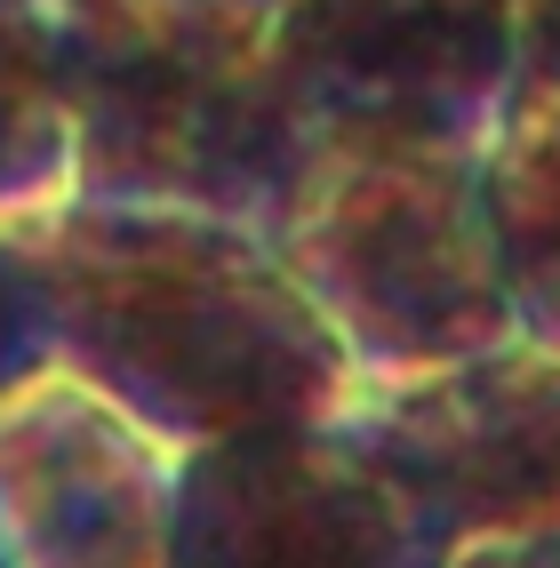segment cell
<instances>
[{
    "instance_id": "4fadbf2b",
    "label": "cell",
    "mask_w": 560,
    "mask_h": 568,
    "mask_svg": "<svg viewBox=\"0 0 560 568\" xmlns=\"http://www.w3.org/2000/svg\"><path fill=\"white\" fill-rule=\"evenodd\" d=\"M176 9H216V17H248V24H273L288 0H176Z\"/></svg>"
},
{
    "instance_id": "8fae6325",
    "label": "cell",
    "mask_w": 560,
    "mask_h": 568,
    "mask_svg": "<svg viewBox=\"0 0 560 568\" xmlns=\"http://www.w3.org/2000/svg\"><path fill=\"white\" fill-rule=\"evenodd\" d=\"M512 97L560 104V0H520V81Z\"/></svg>"
},
{
    "instance_id": "6da1fadb",
    "label": "cell",
    "mask_w": 560,
    "mask_h": 568,
    "mask_svg": "<svg viewBox=\"0 0 560 568\" xmlns=\"http://www.w3.org/2000/svg\"><path fill=\"white\" fill-rule=\"evenodd\" d=\"M49 368L96 385L169 448L353 408V361L281 248L193 209L57 201L17 224Z\"/></svg>"
},
{
    "instance_id": "3957f363",
    "label": "cell",
    "mask_w": 560,
    "mask_h": 568,
    "mask_svg": "<svg viewBox=\"0 0 560 568\" xmlns=\"http://www.w3.org/2000/svg\"><path fill=\"white\" fill-rule=\"evenodd\" d=\"M480 161L457 144H313L273 248L345 345L353 385H417L512 345Z\"/></svg>"
},
{
    "instance_id": "8992f818",
    "label": "cell",
    "mask_w": 560,
    "mask_h": 568,
    "mask_svg": "<svg viewBox=\"0 0 560 568\" xmlns=\"http://www.w3.org/2000/svg\"><path fill=\"white\" fill-rule=\"evenodd\" d=\"M345 425L448 545L560 520V353H480L417 385H360Z\"/></svg>"
},
{
    "instance_id": "5b68a950",
    "label": "cell",
    "mask_w": 560,
    "mask_h": 568,
    "mask_svg": "<svg viewBox=\"0 0 560 568\" xmlns=\"http://www.w3.org/2000/svg\"><path fill=\"white\" fill-rule=\"evenodd\" d=\"M273 64L320 144L489 153L520 81V0H288Z\"/></svg>"
},
{
    "instance_id": "9c48e42d",
    "label": "cell",
    "mask_w": 560,
    "mask_h": 568,
    "mask_svg": "<svg viewBox=\"0 0 560 568\" xmlns=\"http://www.w3.org/2000/svg\"><path fill=\"white\" fill-rule=\"evenodd\" d=\"M72 201V89L57 0H0V224Z\"/></svg>"
},
{
    "instance_id": "52a82bcc",
    "label": "cell",
    "mask_w": 560,
    "mask_h": 568,
    "mask_svg": "<svg viewBox=\"0 0 560 568\" xmlns=\"http://www.w3.org/2000/svg\"><path fill=\"white\" fill-rule=\"evenodd\" d=\"M176 457L64 368L0 393V552L9 568H169Z\"/></svg>"
},
{
    "instance_id": "5bb4252c",
    "label": "cell",
    "mask_w": 560,
    "mask_h": 568,
    "mask_svg": "<svg viewBox=\"0 0 560 568\" xmlns=\"http://www.w3.org/2000/svg\"><path fill=\"white\" fill-rule=\"evenodd\" d=\"M0 568H9V552H0Z\"/></svg>"
},
{
    "instance_id": "7a4b0ae2",
    "label": "cell",
    "mask_w": 560,
    "mask_h": 568,
    "mask_svg": "<svg viewBox=\"0 0 560 568\" xmlns=\"http://www.w3.org/2000/svg\"><path fill=\"white\" fill-rule=\"evenodd\" d=\"M72 89V193L281 233L313 169L273 24L176 0H57Z\"/></svg>"
},
{
    "instance_id": "7c38bea8",
    "label": "cell",
    "mask_w": 560,
    "mask_h": 568,
    "mask_svg": "<svg viewBox=\"0 0 560 568\" xmlns=\"http://www.w3.org/2000/svg\"><path fill=\"white\" fill-rule=\"evenodd\" d=\"M448 568H560V520L512 528V537H472L448 552Z\"/></svg>"
},
{
    "instance_id": "ba28073f",
    "label": "cell",
    "mask_w": 560,
    "mask_h": 568,
    "mask_svg": "<svg viewBox=\"0 0 560 568\" xmlns=\"http://www.w3.org/2000/svg\"><path fill=\"white\" fill-rule=\"evenodd\" d=\"M489 224H497V264H505V305H512V345L560 353V104L552 97H512L489 136Z\"/></svg>"
},
{
    "instance_id": "277c9868",
    "label": "cell",
    "mask_w": 560,
    "mask_h": 568,
    "mask_svg": "<svg viewBox=\"0 0 560 568\" xmlns=\"http://www.w3.org/2000/svg\"><path fill=\"white\" fill-rule=\"evenodd\" d=\"M440 520L345 416L224 433L176 457L169 568H448Z\"/></svg>"
},
{
    "instance_id": "30bf717a",
    "label": "cell",
    "mask_w": 560,
    "mask_h": 568,
    "mask_svg": "<svg viewBox=\"0 0 560 568\" xmlns=\"http://www.w3.org/2000/svg\"><path fill=\"white\" fill-rule=\"evenodd\" d=\"M49 368V336H41V296H32V273H24V248L17 233L0 224V393L24 385V376Z\"/></svg>"
}]
</instances>
